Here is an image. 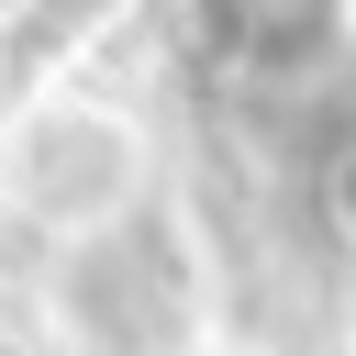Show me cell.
<instances>
[{
	"label": "cell",
	"instance_id": "6da1fadb",
	"mask_svg": "<svg viewBox=\"0 0 356 356\" xmlns=\"http://www.w3.org/2000/svg\"><path fill=\"white\" fill-rule=\"evenodd\" d=\"M22 200L56 222V234H100L111 211H122V189H134V134L122 122H100V111H44L33 134H22Z\"/></svg>",
	"mask_w": 356,
	"mask_h": 356
},
{
	"label": "cell",
	"instance_id": "7a4b0ae2",
	"mask_svg": "<svg viewBox=\"0 0 356 356\" xmlns=\"http://www.w3.org/2000/svg\"><path fill=\"white\" fill-rule=\"evenodd\" d=\"M211 11L234 22L245 56H289V44H312V22H323V0H211Z\"/></svg>",
	"mask_w": 356,
	"mask_h": 356
},
{
	"label": "cell",
	"instance_id": "3957f363",
	"mask_svg": "<svg viewBox=\"0 0 356 356\" xmlns=\"http://www.w3.org/2000/svg\"><path fill=\"white\" fill-rule=\"evenodd\" d=\"M334 211H345V222H356V156H345V167H334Z\"/></svg>",
	"mask_w": 356,
	"mask_h": 356
}]
</instances>
